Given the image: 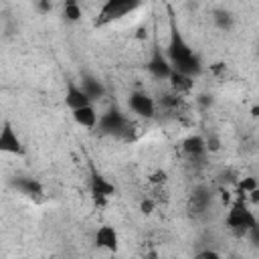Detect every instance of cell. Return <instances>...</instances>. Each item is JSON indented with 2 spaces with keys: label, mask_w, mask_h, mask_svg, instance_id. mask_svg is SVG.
I'll return each instance as SVG.
<instances>
[{
  "label": "cell",
  "mask_w": 259,
  "mask_h": 259,
  "mask_svg": "<svg viewBox=\"0 0 259 259\" xmlns=\"http://www.w3.org/2000/svg\"><path fill=\"white\" fill-rule=\"evenodd\" d=\"M170 65L174 71L186 73L190 77H198L202 73V63L198 55L192 51V47L184 40L176 24L172 22V32H170V42H168V53H166Z\"/></svg>",
  "instance_id": "6da1fadb"
},
{
  "label": "cell",
  "mask_w": 259,
  "mask_h": 259,
  "mask_svg": "<svg viewBox=\"0 0 259 259\" xmlns=\"http://www.w3.org/2000/svg\"><path fill=\"white\" fill-rule=\"evenodd\" d=\"M225 225L233 231L235 237H247L249 231L257 225V219H255V214L247 208L243 196H241L239 200L231 202L229 212H227V219H225Z\"/></svg>",
  "instance_id": "7a4b0ae2"
},
{
  "label": "cell",
  "mask_w": 259,
  "mask_h": 259,
  "mask_svg": "<svg viewBox=\"0 0 259 259\" xmlns=\"http://www.w3.org/2000/svg\"><path fill=\"white\" fill-rule=\"evenodd\" d=\"M95 127L99 130V134H105V136H123L127 140L130 138L127 132H130L132 123H130V119L117 107H111V109H107L105 113L99 115V121H97Z\"/></svg>",
  "instance_id": "3957f363"
},
{
  "label": "cell",
  "mask_w": 259,
  "mask_h": 259,
  "mask_svg": "<svg viewBox=\"0 0 259 259\" xmlns=\"http://www.w3.org/2000/svg\"><path fill=\"white\" fill-rule=\"evenodd\" d=\"M140 4H142V0H105V4L99 10V22L117 20L130 12H134Z\"/></svg>",
  "instance_id": "277c9868"
},
{
  "label": "cell",
  "mask_w": 259,
  "mask_h": 259,
  "mask_svg": "<svg viewBox=\"0 0 259 259\" xmlns=\"http://www.w3.org/2000/svg\"><path fill=\"white\" fill-rule=\"evenodd\" d=\"M127 105H130V109H132L136 115H140V117L150 119V117L156 115V101H154V97H150V95L144 93V91H134V93H130Z\"/></svg>",
  "instance_id": "5b68a950"
},
{
  "label": "cell",
  "mask_w": 259,
  "mask_h": 259,
  "mask_svg": "<svg viewBox=\"0 0 259 259\" xmlns=\"http://www.w3.org/2000/svg\"><path fill=\"white\" fill-rule=\"evenodd\" d=\"M148 71L152 73V77H156V79H170V75H172V65H170V61H168V57L160 51V47H156L154 49V53H152V57H150V61H148Z\"/></svg>",
  "instance_id": "8992f818"
},
{
  "label": "cell",
  "mask_w": 259,
  "mask_h": 259,
  "mask_svg": "<svg viewBox=\"0 0 259 259\" xmlns=\"http://www.w3.org/2000/svg\"><path fill=\"white\" fill-rule=\"evenodd\" d=\"M65 103H67V107L73 111V109H79V107H83V105H89V103H91V97L87 95V91L83 89V85H77L75 81H67Z\"/></svg>",
  "instance_id": "52a82bcc"
},
{
  "label": "cell",
  "mask_w": 259,
  "mask_h": 259,
  "mask_svg": "<svg viewBox=\"0 0 259 259\" xmlns=\"http://www.w3.org/2000/svg\"><path fill=\"white\" fill-rule=\"evenodd\" d=\"M0 150L2 152H8V154H22L24 152L20 138L16 136L14 127L8 121H4L2 123V130H0Z\"/></svg>",
  "instance_id": "ba28073f"
},
{
  "label": "cell",
  "mask_w": 259,
  "mask_h": 259,
  "mask_svg": "<svg viewBox=\"0 0 259 259\" xmlns=\"http://www.w3.org/2000/svg\"><path fill=\"white\" fill-rule=\"evenodd\" d=\"M89 186H91V196H107L109 198V196L115 194L113 182H109L103 174H99L93 168H91V182H89Z\"/></svg>",
  "instance_id": "9c48e42d"
},
{
  "label": "cell",
  "mask_w": 259,
  "mask_h": 259,
  "mask_svg": "<svg viewBox=\"0 0 259 259\" xmlns=\"http://www.w3.org/2000/svg\"><path fill=\"white\" fill-rule=\"evenodd\" d=\"M95 245L101 247V249H107V251H115L117 245H119L117 231L111 225H101L95 233Z\"/></svg>",
  "instance_id": "30bf717a"
},
{
  "label": "cell",
  "mask_w": 259,
  "mask_h": 259,
  "mask_svg": "<svg viewBox=\"0 0 259 259\" xmlns=\"http://www.w3.org/2000/svg\"><path fill=\"white\" fill-rule=\"evenodd\" d=\"M182 150L186 156H190L192 160L196 158H202L206 154V140L202 136H188L184 142H182Z\"/></svg>",
  "instance_id": "8fae6325"
},
{
  "label": "cell",
  "mask_w": 259,
  "mask_h": 259,
  "mask_svg": "<svg viewBox=\"0 0 259 259\" xmlns=\"http://www.w3.org/2000/svg\"><path fill=\"white\" fill-rule=\"evenodd\" d=\"M73 119L79 123V125H83V127H95L97 125V121H99V115H97V111H95V107L89 103V105H83V107H79V109H73Z\"/></svg>",
  "instance_id": "7c38bea8"
},
{
  "label": "cell",
  "mask_w": 259,
  "mask_h": 259,
  "mask_svg": "<svg viewBox=\"0 0 259 259\" xmlns=\"http://www.w3.org/2000/svg\"><path fill=\"white\" fill-rule=\"evenodd\" d=\"M14 186H16V190H20V192L26 194V196H34V198H38V196L42 194V184H40L36 178L18 176V178L14 180Z\"/></svg>",
  "instance_id": "4fadbf2b"
},
{
  "label": "cell",
  "mask_w": 259,
  "mask_h": 259,
  "mask_svg": "<svg viewBox=\"0 0 259 259\" xmlns=\"http://www.w3.org/2000/svg\"><path fill=\"white\" fill-rule=\"evenodd\" d=\"M168 81H170L172 91L178 93V95L190 91L192 85H194V77H190V75H186V73H180V71H172V75H170Z\"/></svg>",
  "instance_id": "5bb4252c"
},
{
  "label": "cell",
  "mask_w": 259,
  "mask_h": 259,
  "mask_svg": "<svg viewBox=\"0 0 259 259\" xmlns=\"http://www.w3.org/2000/svg\"><path fill=\"white\" fill-rule=\"evenodd\" d=\"M81 85H83V89L87 91V95L91 97V101L101 99V97L105 95V85H103L99 79L91 77V75H85V77H83V81H81Z\"/></svg>",
  "instance_id": "9a60e30c"
},
{
  "label": "cell",
  "mask_w": 259,
  "mask_h": 259,
  "mask_svg": "<svg viewBox=\"0 0 259 259\" xmlns=\"http://www.w3.org/2000/svg\"><path fill=\"white\" fill-rule=\"evenodd\" d=\"M210 198H212V194L206 190V188H196L194 192H192V198H190V204H192V208H196V212H202V210H206L208 208V204H210Z\"/></svg>",
  "instance_id": "2e32d148"
},
{
  "label": "cell",
  "mask_w": 259,
  "mask_h": 259,
  "mask_svg": "<svg viewBox=\"0 0 259 259\" xmlns=\"http://www.w3.org/2000/svg\"><path fill=\"white\" fill-rule=\"evenodd\" d=\"M212 20H214V24H217L221 30H229V28L233 26V16H231V12H229V10H223V8H217V10L212 12Z\"/></svg>",
  "instance_id": "e0dca14e"
},
{
  "label": "cell",
  "mask_w": 259,
  "mask_h": 259,
  "mask_svg": "<svg viewBox=\"0 0 259 259\" xmlns=\"http://www.w3.org/2000/svg\"><path fill=\"white\" fill-rule=\"evenodd\" d=\"M63 16H65V20H69V22H77V20H81L83 10H81L79 2H69V4H65V8H63Z\"/></svg>",
  "instance_id": "ac0fdd59"
},
{
  "label": "cell",
  "mask_w": 259,
  "mask_h": 259,
  "mask_svg": "<svg viewBox=\"0 0 259 259\" xmlns=\"http://www.w3.org/2000/svg\"><path fill=\"white\" fill-rule=\"evenodd\" d=\"M259 186V180L255 178V176H245V178H241L239 180V194L241 196H247L253 188H257Z\"/></svg>",
  "instance_id": "d6986e66"
},
{
  "label": "cell",
  "mask_w": 259,
  "mask_h": 259,
  "mask_svg": "<svg viewBox=\"0 0 259 259\" xmlns=\"http://www.w3.org/2000/svg\"><path fill=\"white\" fill-rule=\"evenodd\" d=\"M148 180H150V184H154V186H164V184L168 182V172H166V170H154V172L148 176Z\"/></svg>",
  "instance_id": "ffe728a7"
},
{
  "label": "cell",
  "mask_w": 259,
  "mask_h": 259,
  "mask_svg": "<svg viewBox=\"0 0 259 259\" xmlns=\"http://www.w3.org/2000/svg\"><path fill=\"white\" fill-rule=\"evenodd\" d=\"M204 140H206V152H219L221 150V140H219L217 134H210Z\"/></svg>",
  "instance_id": "44dd1931"
},
{
  "label": "cell",
  "mask_w": 259,
  "mask_h": 259,
  "mask_svg": "<svg viewBox=\"0 0 259 259\" xmlns=\"http://www.w3.org/2000/svg\"><path fill=\"white\" fill-rule=\"evenodd\" d=\"M154 208H156V200H154V198H144V200L140 202V212H142V214H152Z\"/></svg>",
  "instance_id": "7402d4cb"
},
{
  "label": "cell",
  "mask_w": 259,
  "mask_h": 259,
  "mask_svg": "<svg viewBox=\"0 0 259 259\" xmlns=\"http://www.w3.org/2000/svg\"><path fill=\"white\" fill-rule=\"evenodd\" d=\"M196 257L198 259H217L219 253L217 251H200V253H196Z\"/></svg>",
  "instance_id": "603a6c76"
},
{
  "label": "cell",
  "mask_w": 259,
  "mask_h": 259,
  "mask_svg": "<svg viewBox=\"0 0 259 259\" xmlns=\"http://www.w3.org/2000/svg\"><path fill=\"white\" fill-rule=\"evenodd\" d=\"M247 237H251V241H253L255 245H259V223L249 231V235H247Z\"/></svg>",
  "instance_id": "cb8c5ba5"
},
{
  "label": "cell",
  "mask_w": 259,
  "mask_h": 259,
  "mask_svg": "<svg viewBox=\"0 0 259 259\" xmlns=\"http://www.w3.org/2000/svg\"><path fill=\"white\" fill-rule=\"evenodd\" d=\"M247 198H249L253 204H259V186H257V188H253V190L247 194Z\"/></svg>",
  "instance_id": "d4e9b609"
},
{
  "label": "cell",
  "mask_w": 259,
  "mask_h": 259,
  "mask_svg": "<svg viewBox=\"0 0 259 259\" xmlns=\"http://www.w3.org/2000/svg\"><path fill=\"white\" fill-rule=\"evenodd\" d=\"M38 10H40L42 14L51 12V2H49V0H38Z\"/></svg>",
  "instance_id": "484cf974"
},
{
  "label": "cell",
  "mask_w": 259,
  "mask_h": 259,
  "mask_svg": "<svg viewBox=\"0 0 259 259\" xmlns=\"http://www.w3.org/2000/svg\"><path fill=\"white\" fill-rule=\"evenodd\" d=\"M221 200H223V204H225V206H227V204L231 206V192L223 188V190H221Z\"/></svg>",
  "instance_id": "4316f807"
},
{
  "label": "cell",
  "mask_w": 259,
  "mask_h": 259,
  "mask_svg": "<svg viewBox=\"0 0 259 259\" xmlns=\"http://www.w3.org/2000/svg\"><path fill=\"white\" fill-rule=\"evenodd\" d=\"M251 115H253V117H259V105H255V107L251 109Z\"/></svg>",
  "instance_id": "83f0119b"
},
{
  "label": "cell",
  "mask_w": 259,
  "mask_h": 259,
  "mask_svg": "<svg viewBox=\"0 0 259 259\" xmlns=\"http://www.w3.org/2000/svg\"><path fill=\"white\" fill-rule=\"evenodd\" d=\"M69 2H77V0H65V4H69Z\"/></svg>",
  "instance_id": "f1b7e54d"
}]
</instances>
